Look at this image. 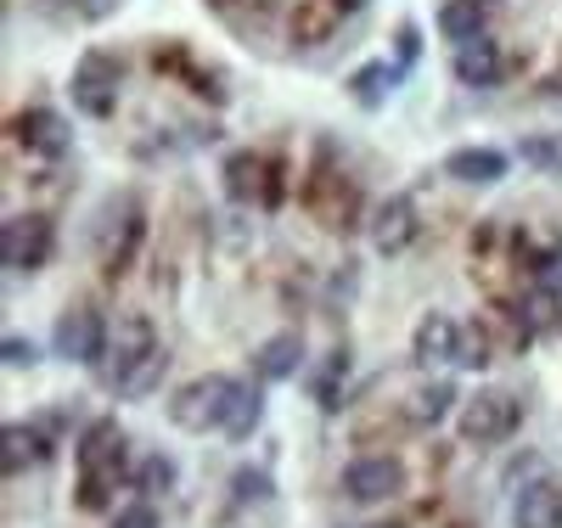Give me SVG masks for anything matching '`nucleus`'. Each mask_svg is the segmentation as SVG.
I'll return each instance as SVG.
<instances>
[{
	"label": "nucleus",
	"instance_id": "obj_1",
	"mask_svg": "<svg viewBox=\"0 0 562 528\" xmlns=\"http://www.w3.org/2000/svg\"><path fill=\"white\" fill-rule=\"evenodd\" d=\"M124 467H130V445L119 434V422L85 427V445H79V506H108Z\"/></svg>",
	"mask_w": 562,
	"mask_h": 528
},
{
	"label": "nucleus",
	"instance_id": "obj_2",
	"mask_svg": "<svg viewBox=\"0 0 562 528\" xmlns=\"http://www.w3.org/2000/svg\"><path fill=\"white\" fill-rule=\"evenodd\" d=\"M237 394H243L237 377L209 371V377L186 382V389L175 394L169 416H175V427H186V434H209V427H225V416H231V405H237Z\"/></svg>",
	"mask_w": 562,
	"mask_h": 528
},
{
	"label": "nucleus",
	"instance_id": "obj_3",
	"mask_svg": "<svg viewBox=\"0 0 562 528\" xmlns=\"http://www.w3.org/2000/svg\"><path fill=\"white\" fill-rule=\"evenodd\" d=\"M524 422V400L518 394H501V389H484L461 405V439L467 445H501L518 434Z\"/></svg>",
	"mask_w": 562,
	"mask_h": 528
},
{
	"label": "nucleus",
	"instance_id": "obj_4",
	"mask_svg": "<svg viewBox=\"0 0 562 528\" xmlns=\"http://www.w3.org/2000/svg\"><path fill=\"white\" fill-rule=\"evenodd\" d=\"M119 79H124V63H119L113 52H85L79 68H74V79H68L74 108H79L85 119H108L113 102H119Z\"/></svg>",
	"mask_w": 562,
	"mask_h": 528
},
{
	"label": "nucleus",
	"instance_id": "obj_5",
	"mask_svg": "<svg viewBox=\"0 0 562 528\" xmlns=\"http://www.w3.org/2000/svg\"><path fill=\"white\" fill-rule=\"evenodd\" d=\"M153 355H164L158 349V338H153V326L147 321H124L113 338H108V355H102V382L113 394H124L130 382H135V371L147 366Z\"/></svg>",
	"mask_w": 562,
	"mask_h": 528
},
{
	"label": "nucleus",
	"instance_id": "obj_6",
	"mask_svg": "<svg viewBox=\"0 0 562 528\" xmlns=\"http://www.w3.org/2000/svg\"><path fill=\"white\" fill-rule=\"evenodd\" d=\"M108 338H113V332H108L102 310L74 304V310H63V315H57V355H63V360H74V366H102Z\"/></svg>",
	"mask_w": 562,
	"mask_h": 528
},
{
	"label": "nucleus",
	"instance_id": "obj_7",
	"mask_svg": "<svg viewBox=\"0 0 562 528\" xmlns=\"http://www.w3.org/2000/svg\"><path fill=\"white\" fill-rule=\"evenodd\" d=\"M52 254V220L45 214H12L0 225V265L7 270H40Z\"/></svg>",
	"mask_w": 562,
	"mask_h": 528
},
{
	"label": "nucleus",
	"instance_id": "obj_8",
	"mask_svg": "<svg viewBox=\"0 0 562 528\" xmlns=\"http://www.w3.org/2000/svg\"><path fill=\"white\" fill-rule=\"evenodd\" d=\"M405 490V467L394 456H360L344 467V495L355 506H378V501H394Z\"/></svg>",
	"mask_w": 562,
	"mask_h": 528
},
{
	"label": "nucleus",
	"instance_id": "obj_9",
	"mask_svg": "<svg viewBox=\"0 0 562 528\" xmlns=\"http://www.w3.org/2000/svg\"><path fill=\"white\" fill-rule=\"evenodd\" d=\"M411 243H416V198L411 191H394V198H383V209L371 214V248L405 254Z\"/></svg>",
	"mask_w": 562,
	"mask_h": 528
},
{
	"label": "nucleus",
	"instance_id": "obj_10",
	"mask_svg": "<svg viewBox=\"0 0 562 528\" xmlns=\"http://www.w3.org/2000/svg\"><path fill=\"white\" fill-rule=\"evenodd\" d=\"M40 461H52V434H45L40 422H12L7 434H0V472H29Z\"/></svg>",
	"mask_w": 562,
	"mask_h": 528
},
{
	"label": "nucleus",
	"instance_id": "obj_11",
	"mask_svg": "<svg viewBox=\"0 0 562 528\" xmlns=\"http://www.w3.org/2000/svg\"><path fill=\"white\" fill-rule=\"evenodd\" d=\"M512 528H562V484L557 478H535L512 501Z\"/></svg>",
	"mask_w": 562,
	"mask_h": 528
},
{
	"label": "nucleus",
	"instance_id": "obj_12",
	"mask_svg": "<svg viewBox=\"0 0 562 528\" xmlns=\"http://www.w3.org/2000/svg\"><path fill=\"white\" fill-rule=\"evenodd\" d=\"M501 74H506V52H501V40L479 34V40L456 45V79H461V85L490 90V85H501Z\"/></svg>",
	"mask_w": 562,
	"mask_h": 528
},
{
	"label": "nucleus",
	"instance_id": "obj_13",
	"mask_svg": "<svg viewBox=\"0 0 562 528\" xmlns=\"http://www.w3.org/2000/svg\"><path fill=\"white\" fill-rule=\"evenodd\" d=\"M12 130H18V141H23L34 158H63V153H68V141H74V135H68V119L52 113V108H29Z\"/></svg>",
	"mask_w": 562,
	"mask_h": 528
},
{
	"label": "nucleus",
	"instance_id": "obj_14",
	"mask_svg": "<svg viewBox=\"0 0 562 528\" xmlns=\"http://www.w3.org/2000/svg\"><path fill=\"white\" fill-rule=\"evenodd\" d=\"M270 175H276V164H265L259 153H237L225 164V186H231V198H243V203H276L281 198V186Z\"/></svg>",
	"mask_w": 562,
	"mask_h": 528
},
{
	"label": "nucleus",
	"instance_id": "obj_15",
	"mask_svg": "<svg viewBox=\"0 0 562 528\" xmlns=\"http://www.w3.org/2000/svg\"><path fill=\"white\" fill-rule=\"evenodd\" d=\"M349 18V7H344V0H299V7H293V40L299 45H321V40H333L338 34V23Z\"/></svg>",
	"mask_w": 562,
	"mask_h": 528
},
{
	"label": "nucleus",
	"instance_id": "obj_16",
	"mask_svg": "<svg viewBox=\"0 0 562 528\" xmlns=\"http://www.w3.org/2000/svg\"><path fill=\"white\" fill-rule=\"evenodd\" d=\"M445 175L467 180V186H495L506 175V153H495V147H456L445 158Z\"/></svg>",
	"mask_w": 562,
	"mask_h": 528
},
{
	"label": "nucleus",
	"instance_id": "obj_17",
	"mask_svg": "<svg viewBox=\"0 0 562 528\" xmlns=\"http://www.w3.org/2000/svg\"><path fill=\"white\" fill-rule=\"evenodd\" d=\"M456 344H461V321H450V315H422V326H416V360L456 366Z\"/></svg>",
	"mask_w": 562,
	"mask_h": 528
},
{
	"label": "nucleus",
	"instance_id": "obj_18",
	"mask_svg": "<svg viewBox=\"0 0 562 528\" xmlns=\"http://www.w3.org/2000/svg\"><path fill=\"white\" fill-rule=\"evenodd\" d=\"M299 366H304V338H299V332H276V338H265L259 355H254V371H259L265 382L293 377Z\"/></svg>",
	"mask_w": 562,
	"mask_h": 528
},
{
	"label": "nucleus",
	"instance_id": "obj_19",
	"mask_svg": "<svg viewBox=\"0 0 562 528\" xmlns=\"http://www.w3.org/2000/svg\"><path fill=\"white\" fill-rule=\"evenodd\" d=\"M315 405L321 411H344V394H349V349H333L326 355V366L315 371Z\"/></svg>",
	"mask_w": 562,
	"mask_h": 528
},
{
	"label": "nucleus",
	"instance_id": "obj_20",
	"mask_svg": "<svg viewBox=\"0 0 562 528\" xmlns=\"http://www.w3.org/2000/svg\"><path fill=\"white\" fill-rule=\"evenodd\" d=\"M130 214H135V203H130V198H113V203H108V225H97V248H108V259H124V248L135 243L140 225H135Z\"/></svg>",
	"mask_w": 562,
	"mask_h": 528
},
{
	"label": "nucleus",
	"instance_id": "obj_21",
	"mask_svg": "<svg viewBox=\"0 0 562 528\" xmlns=\"http://www.w3.org/2000/svg\"><path fill=\"white\" fill-rule=\"evenodd\" d=\"M394 79H400V68L394 63H371V68H355V79H349V96L360 108H383L389 102V90H394Z\"/></svg>",
	"mask_w": 562,
	"mask_h": 528
},
{
	"label": "nucleus",
	"instance_id": "obj_22",
	"mask_svg": "<svg viewBox=\"0 0 562 528\" xmlns=\"http://www.w3.org/2000/svg\"><path fill=\"white\" fill-rule=\"evenodd\" d=\"M439 29H445V40H456V45L479 40V34H484V0H445Z\"/></svg>",
	"mask_w": 562,
	"mask_h": 528
},
{
	"label": "nucleus",
	"instance_id": "obj_23",
	"mask_svg": "<svg viewBox=\"0 0 562 528\" xmlns=\"http://www.w3.org/2000/svg\"><path fill=\"white\" fill-rule=\"evenodd\" d=\"M450 405H456V389H450V382H428V389L411 400V422H416V427H434L439 416H450Z\"/></svg>",
	"mask_w": 562,
	"mask_h": 528
},
{
	"label": "nucleus",
	"instance_id": "obj_24",
	"mask_svg": "<svg viewBox=\"0 0 562 528\" xmlns=\"http://www.w3.org/2000/svg\"><path fill=\"white\" fill-rule=\"evenodd\" d=\"M259 416H265V400H259V389H248V382H243L237 405H231V416H225V434L231 439H248L254 427H259Z\"/></svg>",
	"mask_w": 562,
	"mask_h": 528
},
{
	"label": "nucleus",
	"instance_id": "obj_25",
	"mask_svg": "<svg viewBox=\"0 0 562 528\" xmlns=\"http://www.w3.org/2000/svg\"><path fill=\"white\" fill-rule=\"evenodd\" d=\"M456 366H467V371H484V366H490V338H484V326H479V321H461Z\"/></svg>",
	"mask_w": 562,
	"mask_h": 528
},
{
	"label": "nucleus",
	"instance_id": "obj_26",
	"mask_svg": "<svg viewBox=\"0 0 562 528\" xmlns=\"http://www.w3.org/2000/svg\"><path fill=\"white\" fill-rule=\"evenodd\" d=\"M524 158L546 175H562V135H529L524 141Z\"/></svg>",
	"mask_w": 562,
	"mask_h": 528
},
{
	"label": "nucleus",
	"instance_id": "obj_27",
	"mask_svg": "<svg viewBox=\"0 0 562 528\" xmlns=\"http://www.w3.org/2000/svg\"><path fill=\"white\" fill-rule=\"evenodd\" d=\"M169 484H175V467H169L164 456H147V461L135 467V490H140V495H164Z\"/></svg>",
	"mask_w": 562,
	"mask_h": 528
},
{
	"label": "nucleus",
	"instance_id": "obj_28",
	"mask_svg": "<svg viewBox=\"0 0 562 528\" xmlns=\"http://www.w3.org/2000/svg\"><path fill=\"white\" fill-rule=\"evenodd\" d=\"M535 281H540V293H562V248H546L535 259Z\"/></svg>",
	"mask_w": 562,
	"mask_h": 528
},
{
	"label": "nucleus",
	"instance_id": "obj_29",
	"mask_svg": "<svg viewBox=\"0 0 562 528\" xmlns=\"http://www.w3.org/2000/svg\"><path fill=\"white\" fill-rule=\"evenodd\" d=\"M416 57H422V34H416V23H400V34H394V68L405 74Z\"/></svg>",
	"mask_w": 562,
	"mask_h": 528
},
{
	"label": "nucleus",
	"instance_id": "obj_30",
	"mask_svg": "<svg viewBox=\"0 0 562 528\" xmlns=\"http://www.w3.org/2000/svg\"><path fill=\"white\" fill-rule=\"evenodd\" d=\"M113 528H158V512H153L147 501H135V506H124V512L113 517Z\"/></svg>",
	"mask_w": 562,
	"mask_h": 528
},
{
	"label": "nucleus",
	"instance_id": "obj_31",
	"mask_svg": "<svg viewBox=\"0 0 562 528\" xmlns=\"http://www.w3.org/2000/svg\"><path fill=\"white\" fill-rule=\"evenodd\" d=\"M0 360H7V366H34V344L29 338H7V344H0Z\"/></svg>",
	"mask_w": 562,
	"mask_h": 528
},
{
	"label": "nucleus",
	"instance_id": "obj_32",
	"mask_svg": "<svg viewBox=\"0 0 562 528\" xmlns=\"http://www.w3.org/2000/svg\"><path fill=\"white\" fill-rule=\"evenodd\" d=\"M237 490H243V501H259V495H265V472H243Z\"/></svg>",
	"mask_w": 562,
	"mask_h": 528
},
{
	"label": "nucleus",
	"instance_id": "obj_33",
	"mask_svg": "<svg viewBox=\"0 0 562 528\" xmlns=\"http://www.w3.org/2000/svg\"><path fill=\"white\" fill-rule=\"evenodd\" d=\"M74 7H79V18H108L119 0H74Z\"/></svg>",
	"mask_w": 562,
	"mask_h": 528
},
{
	"label": "nucleus",
	"instance_id": "obj_34",
	"mask_svg": "<svg viewBox=\"0 0 562 528\" xmlns=\"http://www.w3.org/2000/svg\"><path fill=\"white\" fill-rule=\"evenodd\" d=\"M214 7H220V12H231V7H243V0H214Z\"/></svg>",
	"mask_w": 562,
	"mask_h": 528
},
{
	"label": "nucleus",
	"instance_id": "obj_35",
	"mask_svg": "<svg viewBox=\"0 0 562 528\" xmlns=\"http://www.w3.org/2000/svg\"><path fill=\"white\" fill-rule=\"evenodd\" d=\"M344 7H349V12H355V7H366V0H344Z\"/></svg>",
	"mask_w": 562,
	"mask_h": 528
}]
</instances>
